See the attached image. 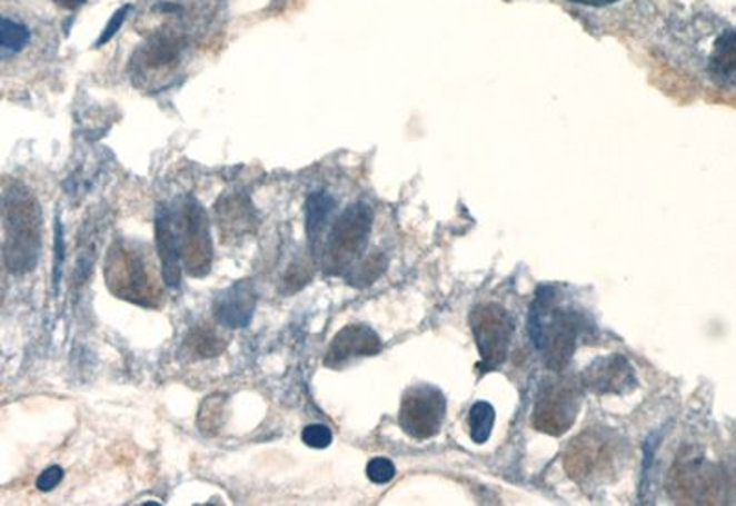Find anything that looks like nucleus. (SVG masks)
Segmentation results:
<instances>
[{
	"label": "nucleus",
	"mask_w": 736,
	"mask_h": 506,
	"mask_svg": "<svg viewBox=\"0 0 736 506\" xmlns=\"http://www.w3.org/2000/svg\"><path fill=\"white\" fill-rule=\"evenodd\" d=\"M310 278L311 271H308V267L305 264H294V266L289 267L288 272H286V277H284V289L288 294H295L302 286H306Z\"/></svg>",
	"instance_id": "393cba45"
},
{
	"label": "nucleus",
	"mask_w": 736,
	"mask_h": 506,
	"mask_svg": "<svg viewBox=\"0 0 736 506\" xmlns=\"http://www.w3.org/2000/svg\"><path fill=\"white\" fill-rule=\"evenodd\" d=\"M156 241L166 286L177 288L181 284L182 277L181 260H179L176 235H173V227H171L170 210L165 205H160L159 210H157Z\"/></svg>",
	"instance_id": "4468645a"
},
{
	"label": "nucleus",
	"mask_w": 736,
	"mask_h": 506,
	"mask_svg": "<svg viewBox=\"0 0 736 506\" xmlns=\"http://www.w3.org/2000/svg\"><path fill=\"white\" fill-rule=\"evenodd\" d=\"M0 214L4 219L2 258L6 269L13 275L33 271L41 252V207L38 199L24 185L13 182L0 198Z\"/></svg>",
	"instance_id": "f257e3e1"
},
{
	"label": "nucleus",
	"mask_w": 736,
	"mask_h": 506,
	"mask_svg": "<svg viewBox=\"0 0 736 506\" xmlns=\"http://www.w3.org/2000/svg\"><path fill=\"white\" fill-rule=\"evenodd\" d=\"M381 350L378 334L365 325L345 326L331 341L326 354V367H342L352 357L376 356Z\"/></svg>",
	"instance_id": "9b49d317"
},
{
	"label": "nucleus",
	"mask_w": 736,
	"mask_h": 506,
	"mask_svg": "<svg viewBox=\"0 0 736 506\" xmlns=\"http://www.w3.org/2000/svg\"><path fill=\"white\" fill-rule=\"evenodd\" d=\"M187 41L182 33L176 30H157L151 38H148L139 52L135 53V63L140 65L145 70H170L181 61Z\"/></svg>",
	"instance_id": "ddd939ff"
},
{
	"label": "nucleus",
	"mask_w": 736,
	"mask_h": 506,
	"mask_svg": "<svg viewBox=\"0 0 736 506\" xmlns=\"http://www.w3.org/2000/svg\"><path fill=\"white\" fill-rule=\"evenodd\" d=\"M385 260L381 256H370L364 264L354 267L352 271L348 272V282L356 286V288H364L368 284H372L376 278L384 272Z\"/></svg>",
	"instance_id": "4be33fe9"
},
{
	"label": "nucleus",
	"mask_w": 736,
	"mask_h": 506,
	"mask_svg": "<svg viewBox=\"0 0 736 506\" xmlns=\"http://www.w3.org/2000/svg\"><path fill=\"white\" fill-rule=\"evenodd\" d=\"M679 479H676V486H679V490H684L687 499H690L688 503H709V494H707V488L715 486L713 479H715V474L710 472L709 464L705 466L704 460L699 458H690L685 463L684 468H679Z\"/></svg>",
	"instance_id": "2eb2a0df"
},
{
	"label": "nucleus",
	"mask_w": 736,
	"mask_h": 506,
	"mask_svg": "<svg viewBox=\"0 0 736 506\" xmlns=\"http://www.w3.org/2000/svg\"><path fill=\"white\" fill-rule=\"evenodd\" d=\"M30 41V30L21 22L0 16V59L21 52Z\"/></svg>",
	"instance_id": "6ab92c4d"
},
{
	"label": "nucleus",
	"mask_w": 736,
	"mask_h": 506,
	"mask_svg": "<svg viewBox=\"0 0 736 506\" xmlns=\"http://www.w3.org/2000/svg\"><path fill=\"white\" fill-rule=\"evenodd\" d=\"M584 385L598 395H625L635 387V374L623 356L600 357L584 373Z\"/></svg>",
	"instance_id": "1a4fd4ad"
},
{
	"label": "nucleus",
	"mask_w": 736,
	"mask_h": 506,
	"mask_svg": "<svg viewBox=\"0 0 736 506\" xmlns=\"http://www.w3.org/2000/svg\"><path fill=\"white\" fill-rule=\"evenodd\" d=\"M129 11H131V6H122V8H118L115 13H112L111 19H109V22H107V27L103 28L102 36H100V39H98L97 49H100V47H103V44L109 43L115 36H117L118 30L122 28L123 21H126V17H128Z\"/></svg>",
	"instance_id": "a878e982"
},
{
	"label": "nucleus",
	"mask_w": 736,
	"mask_h": 506,
	"mask_svg": "<svg viewBox=\"0 0 736 506\" xmlns=\"http://www.w3.org/2000/svg\"><path fill=\"white\" fill-rule=\"evenodd\" d=\"M571 2H577V4L591 6V8H604V6H611L619 0H571Z\"/></svg>",
	"instance_id": "c85d7f7f"
},
{
	"label": "nucleus",
	"mask_w": 736,
	"mask_h": 506,
	"mask_svg": "<svg viewBox=\"0 0 736 506\" xmlns=\"http://www.w3.org/2000/svg\"><path fill=\"white\" fill-rule=\"evenodd\" d=\"M735 30H733L732 27H727L726 30L718 36V39H716L713 52H710V75L716 76L722 83H726V81L732 83L733 78H735Z\"/></svg>",
	"instance_id": "dca6fc26"
},
{
	"label": "nucleus",
	"mask_w": 736,
	"mask_h": 506,
	"mask_svg": "<svg viewBox=\"0 0 736 506\" xmlns=\"http://www.w3.org/2000/svg\"><path fill=\"white\" fill-rule=\"evenodd\" d=\"M56 4L61 6L64 10H76L81 4H86V0H52Z\"/></svg>",
	"instance_id": "c756f323"
},
{
	"label": "nucleus",
	"mask_w": 736,
	"mask_h": 506,
	"mask_svg": "<svg viewBox=\"0 0 736 506\" xmlns=\"http://www.w3.org/2000/svg\"><path fill=\"white\" fill-rule=\"evenodd\" d=\"M107 288L118 299L157 308L162 299V289L151 278L146 267L145 255L129 241L118 240L109 247L106 260Z\"/></svg>",
	"instance_id": "7ed1b4c3"
},
{
	"label": "nucleus",
	"mask_w": 736,
	"mask_h": 506,
	"mask_svg": "<svg viewBox=\"0 0 736 506\" xmlns=\"http://www.w3.org/2000/svg\"><path fill=\"white\" fill-rule=\"evenodd\" d=\"M187 347L190 353L198 357H216L225 353L227 339L219 336L218 331L210 326H198L187 337Z\"/></svg>",
	"instance_id": "a211bd4d"
},
{
	"label": "nucleus",
	"mask_w": 736,
	"mask_h": 506,
	"mask_svg": "<svg viewBox=\"0 0 736 506\" xmlns=\"http://www.w3.org/2000/svg\"><path fill=\"white\" fill-rule=\"evenodd\" d=\"M334 210H336V198L328 192H314L306 201V232L311 246H317Z\"/></svg>",
	"instance_id": "f3484780"
},
{
	"label": "nucleus",
	"mask_w": 736,
	"mask_h": 506,
	"mask_svg": "<svg viewBox=\"0 0 736 506\" xmlns=\"http://www.w3.org/2000/svg\"><path fill=\"white\" fill-rule=\"evenodd\" d=\"M470 326L485 370H494L503 365L514 336L513 317L507 314V309L497 304L479 306L471 314Z\"/></svg>",
	"instance_id": "423d86ee"
},
{
	"label": "nucleus",
	"mask_w": 736,
	"mask_h": 506,
	"mask_svg": "<svg viewBox=\"0 0 736 506\" xmlns=\"http://www.w3.org/2000/svg\"><path fill=\"white\" fill-rule=\"evenodd\" d=\"M395 464L390 463L389 458H372L368 463L367 477L372 480L374 485H387V483L395 479Z\"/></svg>",
	"instance_id": "5701e85b"
},
{
	"label": "nucleus",
	"mask_w": 736,
	"mask_h": 506,
	"mask_svg": "<svg viewBox=\"0 0 736 506\" xmlns=\"http://www.w3.org/2000/svg\"><path fill=\"white\" fill-rule=\"evenodd\" d=\"M331 440H334V435H331L330 427L322 426V424H311L302 431V443L314 449L328 448Z\"/></svg>",
	"instance_id": "b1692460"
},
{
	"label": "nucleus",
	"mask_w": 736,
	"mask_h": 506,
	"mask_svg": "<svg viewBox=\"0 0 736 506\" xmlns=\"http://www.w3.org/2000/svg\"><path fill=\"white\" fill-rule=\"evenodd\" d=\"M496 424V410L488 401H477L470 409L468 427L475 444H485L490 438L491 429Z\"/></svg>",
	"instance_id": "412c9836"
},
{
	"label": "nucleus",
	"mask_w": 736,
	"mask_h": 506,
	"mask_svg": "<svg viewBox=\"0 0 736 506\" xmlns=\"http://www.w3.org/2000/svg\"><path fill=\"white\" fill-rule=\"evenodd\" d=\"M61 480H63V468H59V466H50V468L44 469L43 474L39 475L36 485H38V488L41 492H50L53 490L56 486H59Z\"/></svg>",
	"instance_id": "bb28decb"
},
{
	"label": "nucleus",
	"mask_w": 736,
	"mask_h": 506,
	"mask_svg": "<svg viewBox=\"0 0 736 506\" xmlns=\"http://www.w3.org/2000/svg\"><path fill=\"white\" fill-rule=\"evenodd\" d=\"M446 418V398L432 385H417L407 390L401 401L400 426L409 437L426 440L440 431Z\"/></svg>",
	"instance_id": "0eeeda50"
},
{
	"label": "nucleus",
	"mask_w": 736,
	"mask_h": 506,
	"mask_svg": "<svg viewBox=\"0 0 736 506\" xmlns=\"http://www.w3.org/2000/svg\"><path fill=\"white\" fill-rule=\"evenodd\" d=\"M64 261V241H63V227L58 221V230H56V261H53V284H56V291H58L59 278L63 271Z\"/></svg>",
	"instance_id": "cd10ccee"
},
{
	"label": "nucleus",
	"mask_w": 736,
	"mask_h": 506,
	"mask_svg": "<svg viewBox=\"0 0 736 506\" xmlns=\"http://www.w3.org/2000/svg\"><path fill=\"white\" fill-rule=\"evenodd\" d=\"M257 291L249 280H240L213 300V317L225 328H243L257 309Z\"/></svg>",
	"instance_id": "9d476101"
},
{
	"label": "nucleus",
	"mask_w": 736,
	"mask_h": 506,
	"mask_svg": "<svg viewBox=\"0 0 736 506\" xmlns=\"http://www.w3.org/2000/svg\"><path fill=\"white\" fill-rule=\"evenodd\" d=\"M550 306L553 294L545 289V295H539L530 308L528 336L533 339L534 347L544 353L547 365L553 370H561L571 361L586 323L580 315L569 309H558L556 314H550Z\"/></svg>",
	"instance_id": "f03ea898"
},
{
	"label": "nucleus",
	"mask_w": 736,
	"mask_h": 506,
	"mask_svg": "<svg viewBox=\"0 0 736 506\" xmlns=\"http://www.w3.org/2000/svg\"><path fill=\"white\" fill-rule=\"evenodd\" d=\"M372 219V208L367 202H356L336 219L322 256V266L328 275H341L352 267L354 260L367 246Z\"/></svg>",
	"instance_id": "39448f33"
},
{
	"label": "nucleus",
	"mask_w": 736,
	"mask_h": 506,
	"mask_svg": "<svg viewBox=\"0 0 736 506\" xmlns=\"http://www.w3.org/2000/svg\"><path fill=\"white\" fill-rule=\"evenodd\" d=\"M225 396L212 395L199 407L198 426L205 437H216L221 431L225 424Z\"/></svg>",
	"instance_id": "aec40b11"
},
{
	"label": "nucleus",
	"mask_w": 736,
	"mask_h": 506,
	"mask_svg": "<svg viewBox=\"0 0 736 506\" xmlns=\"http://www.w3.org/2000/svg\"><path fill=\"white\" fill-rule=\"evenodd\" d=\"M218 214L219 232L225 244L241 240L243 236L257 230V212L247 196L241 194H227L216 205Z\"/></svg>",
	"instance_id": "f8f14e48"
},
{
	"label": "nucleus",
	"mask_w": 736,
	"mask_h": 506,
	"mask_svg": "<svg viewBox=\"0 0 736 506\" xmlns=\"http://www.w3.org/2000/svg\"><path fill=\"white\" fill-rule=\"evenodd\" d=\"M171 227L176 235L179 260L190 277H205L212 267V238L209 219L196 199L185 201L171 210Z\"/></svg>",
	"instance_id": "20e7f679"
},
{
	"label": "nucleus",
	"mask_w": 736,
	"mask_h": 506,
	"mask_svg": "<svg viewBox=\"0 0 736 506\" xmlns=\"http://www.w3.org/2000/svg\"><path fill=\"white\" fill-rule=\"evenodd\" d=\"M6 295V275H4V258L0 260V304L4 300Z\"/></svg>",
	"instance_id": "7c9ffc66"
},
{
	"label": "nucleus",
	"mask_w": 736,
	"mask_h": 506,
	"mask_svg": "<svg viewBox=\"0 0 736 506\" xmlns=\"http://www.w3.org/2000/svg\"><path fill=\"white\" fill-rule=\"evenodd\" d=\"M580 393L571 381H553L539 395L534 424L539 431L564 435L577 420Z\"/></svg>",
	"instance_id": "6e6552de"
}]
</instances>
